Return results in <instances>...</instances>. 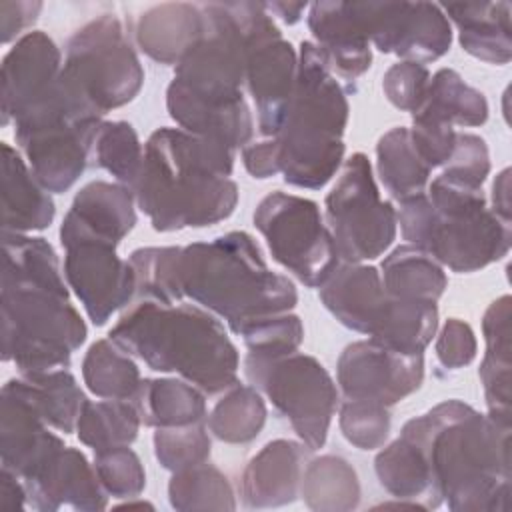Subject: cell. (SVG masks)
<instances>
[{
	"label": "cell",
	"instance_id": "f5cc1de1",
	"mask_svg": "<svg viewBox=\"0 0 512 512\" xmlns=\"http://www.w3.org/2000/svg\"><path fill=\"white\" fill-rule=\"evenodd\" d=\"M28 506V492L24 482L10 470L0 472V510L20 512Z\"/></svg>",
	"mask_w": 512,
	"mask_h": 512
},
{
	"label": "cell",
	"instance_id": "ba28073f",
	"mask_svg": "<svg viewBox=\"0 0 512 512\" xmlns=\"http://www.w3.org/2000/svg\"><path fill=\"white\" fill-rule=\"evenodd\" d=\"M346 94L314 42H302L298 74L282 126L274 136L280 174L296 188H324L344 164Z\"/></svg>",
	"mask_w": 512,
	"mask_h": 512
},
{
	"label": "cell",
	"instance_id": "9a60e30c",
	"mask_svg": "<svg viewBox=\"0 0 512 512\" xmlns=\"http://www.w3.org/2000/svg\"><path fill=\"white\" fill-rule=\"evenodd\" d=\"M64 278L92 324H106L136 294V272L118 256L114 242L94 234L60 228Z\"/></svg>",
	"mask_w": 512,
	"mask_h": 512
},
{
	"label": "cell",
	"instance_id": "d6986e66",
	"mask_svg": "<svg viewBox=\"0 0 512 512\" xmlns=\"http://www.w3.org/2000/svg\"><path fill=\"white\" fill-rule=\"evenodd\" d=\"M0 410L2 468L26 482L64 448V442L48 430L36 408L10 382L2 386Z\"/></svg>",
	"mask_w": 512,
	"mask_h": 512
},
{
	"label": "cell",
	"instance_id": "9c48e42d",
	"mask_svg": "<svg viewBox=\"0 0 512 512\" xmlns=\"http://www.w3.org/2000/svg\"><path fill=\"white\" fill-rule=\"evenodd\" d=\"M16 144L40 184L54 194L76 184L88 166L102 116L62 76L14 122Z\"/></svg>",
	"mask_w": 512,
	"mask_h": 512
},
{
	"label": "cell",
	"instance_id": "8d00e7d4",
	"mask_svg": "<svg viewBox=\"0 0 512 512\" xmlns=\"http://www.w3.org/2000/svg\"><path fill=\"white\" fill-rule=\"evenodd\" d=\"M140 424L142 420L132 400H88L78 416L76 434L82 444L98 452L130 446L138 436Z\"/></svg>",
	"mask_w": 512,
	"mask_h": 512
},
{
	"label": "cell",
	"instance_id": "74e56055",
	"mask_svg": "<svg viewBox=\"0 0 512 512\" xmlns=\"http://www.w3.org/2000/svg\"><path fill=\"white\" fill-rule=\"evenodd\" d=\"M266 422L262 394L250 384H234L214 404L208 416V430L226 444L252 442Z\"/></svg>",
	"mask_w": 512,
	"mask_h": 512
},
{
	"label": "cell",
	"instance_id": "52a82bcc",
	"mask_svg": "<svg viewBox=\"0 0 512 512\" xmlns=\"http://www.w3.org/2000/svg\"><path fill=\"white\" fill-rule=\"evenodd\" d=\"M396 220L408 244L458 274L498 262L512 244L510 222L488 208L482 188L446 174L428 182L424 194L398 202Z\"/></svg>",
	"mask_w": 512,
	"mask_h": 512
},
{
	"label": "cell",
	"instance_id": "f546056e",
	"mask_svg": "<svg viewBox=\"0 0 512 512\" xmlns=\"http://www.w3.org/2000/svg\"><path fill=\"white\" fill-rule=\"evenodd\" d=\"M132 402L142 424L152 428L188 426L206 416L204 392L184 378H144Z\"/></svg>",
	"mask_w": 512,
	"mask_h": 512
},
{
	"label": "cell",
	"instance_id": "681fc988",
	"mask_svg": "<svg viewBox=\"0 0 512 512\" xmlns=\"http://www.w3.org/2000/svg\"><path fill=\"white\" fill-rule=\"evenodd\" d=\"M436 358L442 368L458 370L468 366L476 358V336L468 322L460 318H448L436 338Z\"/></svg>",
	"mask_w": 512,
	"mask_h": 512
},
{
	"label": "cell",
	"instance_id": "8992f818",
	"mask_svg": "<svg viewBox=\"0 0 512 512\" xmlns=\"http://www.w3.org/2000/svg\"><path fill=\"white\" fill-rule=\"evenodd\" d=\"M180 286L184 298L224 320L234 334L258 318L290 312L298 302L294 282L272 272L242 230L182 246Z\"/></svg>",
	"mask_w": 512,
	"mask_h": 512
},
{
	"label": "cell",
	"instance_id": "d6a6232c",
	"mask_svg": "<svg viewBox=\"0 0 512 512\" xmlns=\"http://www.w3.org/2000/svg\"><path fill=\"white\" fill-rule=\"evenodd\" d=\"M300 496L316 512H348L360 502L358 474L348 460L334 454L308 458L302 468Z\"/></svg>",
	"mask_w": 512,
	"mask_h": 512
},
{
	"label": "cell",
	"instance_id": "8fae6325",
	"mask_svg": "<svg viewBox=\"0 0 512 512\" xmlns=\"http://www.w3.org/2000/svg\"><path fill=\"white\" fill-rule=\"evenodd\" d=\"M62 76L100 116L132 102L144 84L142 64L114 14H102L70 36Z\"/></svg>",
	"mask_w": 512,
	"mask_h": 512
},
{
	"label": "cell",
	"instance_id": "2e32d148",
	"mask_svg": "<svg viewBox=\"0 0 512 512\" xmlns=\"http://www.w3.org/2000/svg\"><path fill=\"white\" fill-rule=\"evenodd\" d=\"M354 8L370 44L384 54L428 64L450 50L452 26L438 4L354 2Z\"/></svg>",
	"mask_w": 512,
	"mask_h": 512
},
{
	"label": "cell",
	"instance_id": "f35d334b",
	"mask_svg": "<svg viewBox=\"0 0 512 512\" xmlns=\"http://www.w3.org/2000/svg\"><path fill=\"white\" fill-rule=\"evenodd\" d=\"M168 500L174 510H234L236 498L228 478L212 464L172 472Z\"/></svg>",
	"mask_w": 512,
	"mask_h": 512
},
{
	"label": "cell",
	"instance_id": "4dcf8cb0",
	"mask_svg": "<svg viewBox=\"0 0 512 512\" xmlns=\"http://www.w3.org/2000/svg\"><path fill=\"white\" fill-rule=\"evenodd\" d=\"M8 382L36 408L48 426L64 434L76 430L78 416L88 398L68 368L20 374V378H10Z\"/></svg>",
	"mask_w": 512,
	"mask_h": 512
},
{
	"label": "cell",
	"instance_id": "603a6c76",
	"mask_svg": "<svg viewBox=\"0 0 512 512\" xmlns=\"http://www.w3.org/2000/svg\"><path fill=\"white\" fill-rule=\"evenodd\" d=\"M302 442L278 438L256 452L240 480L242 504L248 508H278L300 496L302 468L308 460Z\"/></svg>",
	"mask_w": 512,
	"mask_h": 512
},
{
	"label": "cell",
	"instance_id": "5bb4252c",
	"mask_svg": "<svg viewBox=\"0 0 512 512\" xmlns=\"http://www.w3.org/2000/svg\"><path fill=\"white\" fill-rule=\"evenodd\" d=\"M298 74V54L262 2H248L246 88L256 104L258 132L274 138L282 126Z\"/></svg>",
	"mask_w": 512,
	"mask_h": 512
},
{
	"label": "cell",
	"instance_id": "7dc6e473",
	"mask_svg": "<svg viewBox=\"0 0 512 512\" xmlns=\"http://www.w3.org/2000/svg\"><path fill=\"white\" fill-rule=\"evenodd\" d=\"M442 174L468 186L482 188L486 176L490 174V154L484 138L470 132H458L454 152Z\"/></svg>",
	"mask_w": 512,
	"mask_h": 512
},
{
	"label": "cell",
	"instance_id": "7a4b0ae2",
	"mask_svg": "<svg viewBox=\"0 0 512 512\" xmlns=\"http://www.w3.org/2000/svg\"><path fill=\"white\" fill-rule=\"evenodd\" d=\"M206 28L174 68L166 110L186 132L244 148L254 132L246 86L248 2L202 4Z\"/></svg>",
	"mask_w": 512,
	"mask_h": 512
},
{
	"label": "cell",
	"instance_id": "ffe728a7",
	"mask_svg": "<svg viewBox=\"0 0 512 512\" xmlns=\"http://www.w3.org/2000/svg\"><path fill=\"white\" fill-rule=\"evenodd\" d=\"M28 506L38 512L70 508L78 512H100L108 506L94 464L72 446H64L36 476L24 482Z\"/></svg>",
	"mask_w": 512,
	"mask_h": 512
},
{
	"label": "cell",
	"instance_id": "6da1fadb",
	"mask_svg": "<svg viewBox=\"0 0 512 512\" xmlns=\"http://www.w3.org/2000/svg\"><path fill=\"white\" fill-rule=\"evenodd\" d=\"M0 310L2 360L20 374L68 368L88 336L60 260L42 236L4 232Z\"/></svg>",
	"mask_w": 512,
	"mask_h": 512
},
{
	"label": "cell",
	"instance_id": "d590c367",
	"mask_svg": "<svg viewBox=\"0 0 512 512\" xmlns=\"http://www.w3.org/2000/svg\"><path fill=\"white\" fill-rule=\"evenodd\" d=\"M82 380L86 388L104 400H132L140 388V368L130 354L110 338L96 340L84 354Z\"/></svg>",
	"mask_w": 512,
	"mask_h": 512
},
{
	"label": "cell",
	"instance_id": "836d02e7",
	"mask_svg": "<svg viewBox=\"0 0 512 512\" xmlns=\"http://www.w3.org/2000/svg\"><path fill=\"white\" fill-rule=\"evenodd\" d=\"M412 116L440 120L450 126H482L488 120V102L456 70L440 68L430 76L426 96Z\"/></svg>",
	"mask_w": 512,
	"mask_h": 512
},
{
	"label": "cell",
	"instance_id": "7bdbcfd3",
	"mask_svg": "<svg viewBox=\"0 0 512 512\" xmlns=\"http://www.w3.org/2000/svg\"><path fill=\"white\" fill-rule=\"evenodd\" d=\"M238 336H242L248 354L272 358L296 352L304 340V326L296 314L282 312L246 324Z\"/></svg>",
	"mask_w": 512,
	"mask_h": 512
},
{
	"label": "cell",
	"instance_id": "f1b7e54d",
	"mask_svg": "<svg viewBox=\"0 0 512 512\" xmlns=\"http://www.w3.org/2000/svg\"><path fill=\"white\" fill-rule=\"evenodd\" d=\"M374 470L380 486L396 500L412 502L422 510L442 504L434 492L428 462L412 440L398 436L384 446L374 460Z\"/></svg>",
	"mask_w": 512,
	"mask_h": 512
},
{
	"label": "cell",
	"instance_id": "f6af8a7d",
	"mask_svg": "<svg viewBox=\"0 0 512 512\" xmlns=\"http://www.w3.org/2000/svg\"><path fill=\"white\" fill-rule=\"evenodd\" d=\"M94 470L108 496L138 498L146 486V472L130 446H116L94 452Z\"/></svg>",
	"mask_w": 512,
	"mask_h": 512
},
{
	"label": "cell",
	"instance_id": "e0dca14e",
	"mask_svg": "<svg viewBox=\"0 0 512 512\" xmlns=\"http://www.w3.org/2000/svg\"><path fill=\"white\" fill-rule=\"evenodd\" d=\"M336 376L348 400L394 406L424 380V354H402L374 340H356L338 356Z\"/></svg>",
	"mask_w": 512,
	"mask_h": 512
},
{
	"label": "cell",
	"instance_id": "f907efd6",
	"mask_svg": "<svg viewBox=\"0 0 512 512\" xmlns=\"http://www.w3.org/2000/svg\"><path fill=\"white\" fill-rule=\"evenodd\" d=\"M42 10V2L28 0H2L0 2V36L4 44H10L18 36L22 38L24 30L30 28Z\"/></svg>",
	"mask_w": 512,
	"mask_h": 512
},
{
	"label": "cell",
	"instance_id": "c3c4849f",
	"mask_svg": "<svg viewBox=\"0 0 512 512\" xmlns=\"http://www.w3.org/2000/svg\"><path fill=\"white\" fill-rule=\"evenodd\" d=\"M410 140L418 152V156L434 170L438 166H446L456 146V128L422 116H412V128H408Z\"/></svg>",
	"mask_w": 512,
	"mask_h": 512
},
{
	"label": "cell",
	"instance_id": "4316f807",
	"mask_svg": "<svg viewBox=\"0 0 512 512\" xmlns=\"http://www.w3.org/2000/svg\"><path fill=\"white\" fill-rule=\"evenodd\" d=\"M448 22L458 28L464 52L488 64H508L512 56V28L508 2H460L442 6Z\"/></svg>",
	"mask_w": 512,
	"mask_h": 512
},
{
	"label": "cell",
	"instance_id": "60d3db41",
	"mask_svg": "<svg viewBox=\"0 0 512 512\" xmlns=\"http://www.w3.org/2000/svg\"><path fill=\"white\" fill-rule=\"evenodd\" d=\"M92 154L96 164L112 174L118 184L134 190L144 164V148L130 122H102Z\"/></svg>",
	"mask_w": 512,
	"mask_h": 512
},
{
	"label": "cell",
	"instance_id": "ab89813d",
	"mask_svg": "<svg viewBox=\"0 0 512 512\" xmlns=\"http://www.w3.org/2000/svg\"><path fill=\"white\" fill-rule=\"evenodd\" d=\"M180 254L182 246L136 248L128 258L136 272V294L160 304L182 302Z\"/></svg>",
	"mask_w": 512,
	"mask_h": 512
},
{
	"label": "cell",
	"instance_id": "e575fe53",
	"mask_svg": "<svg viewBox=\"0 0 512 512\" xmlns=\"http://www.w3.org/2000/svg\"><path fill=\"white\" fill-rule=\"evenodd\" d=\"M376 172L384 188L398 202L424 194L432 168L418 156L406 126H396L376 144Z\"/></svg>",
	"mask_w": 512,
	"mask_h": 512
},
{
	"label": "cell",
	"instance_id": "44dd1931",
	"mask_svg": "<svg viewBox=\"0 0 512 512\" xmlns=\"http://www.w3.org/2000/svg\"><path fill=\"white\" fill-rule=\"evenodd\" d=\"M320 300L342 326L370 338L384 322L392 294L386 292L374 266L340 262L320 286Z\"/></svg>",
	"mask_w": 512,
	"mask_h": 512
},
{
	"label": "cell",
	"instance_id": "7402d4cb",
	"mask_svg": "<svg viewBox=\"0 0 512 512\" xmlns=\"http://www.w3.org/2000/svg\"><path fill=\"white\" fill-rule=\"evenodd\" d=\"M308 30L334 76L356 80L370 68L372 48L354 2L310 4Z\"/></svg>",
	"mask_w": 512,
	"mask_h": 512
},
{
	"label": "cell",
	"instance_id": "3957f363",
	"mask_svg": "<svg viewBox=\"0 0 512 512\" xmlns=\"http://www.w3.org/2000/svg\"><path fill=\"white\" fill-rule=\"evenodd\" d=\"M400 436L424 454L432 486L452 512H504L510 496V426L462 400L408 420Z\"/></svg>",
	"mask_w": 512,
	"mask_h": 512
},
{
	"label": "cell",
	"instance_id": "83f0119b",
	"mask_svg": "<svg viewBox=\"0 0 512 512\" xmlns=\"http://www.w3.org/2000/svg\"><path fill=\"white\" fill-rule=\"evenodd\" d=\"M486 352L478 368L488 416L510 426V296L496 298L484 312Z\"/></svg>",
	"mask_w": 512,
	"mask_h": 512
},
{
	"label": "cell",
	"instance_id": "484cf974",
	"mask_svg": "<svg viewBox=\"0 0 512 512\" xmlns=\"http://www.w3.org/2000/svg\"><path fill=\"white\" fill-rule=\"evenodd\" d=\"M206 28L202 4L168 2L152 6L136 22L140 50L160 64H178Z\"/></svg>",
	"mask_w": 512,
	"mask_h": 512
},
{
	"label": "cell",
	"instance_id": "816d5d0a",
	"mask_svg": "<svg viewBox=\"0 0 512 512\" xmlns=\"http://www.w3.org/2000/svg\"><path fill=\"white\" fill-rule=\"evenodd\" d=\"M242 164L252 178L264 180L280 174V150L276 138L248 142L242 148Z\"/></svg>",
	"mask_w": 512,
	"mask_h": 512
},
{
	"label": "cell",
	"instance_id": "d4e9b609",
	"mask_svg": "<svg viewBox=\"0 0 512 512\" xmlns=\"http://www.w3.org/2000/svg\"><path fill=\"white\" fill-rule=\"evenodd\" d=\"M2 230L30 234L52 224L56 206L26 160L2 142Z\"/></svg>",
	"mask_w": 512,
	"mask_h": 512
},
{
	"label": "cell",
	"instance_id": "db71d44e",
	"mask_svg": "<svg viewBox=\"0 0 512 512\" xmlns=\"http://www.w3.org/2000/svg\"><path fill=\"white\" fill-rule=\"evenodd\" d=\"M490 210L502 220L510 222V168H504L492 184V206Z\"/></svg>",
	"mask_w": 512,
	"mask_h": 512
},
{
	"label": "cell",
	"instance_id": "277c9868",
	"mask_svg": "<svg viewBox=\"0 0 512 512\" xmlns=\"http://www.w3.org/2000/svg\"><path fill=\"white\" fill-rule=\"evenodd\" d=\"M232 170L234 148L182 128H158L146 140L132 192L154 230L204 228L226 220L238 204Z\"/></svg>",
	"mask_w": 512,
	"mask_h": 512
},
{
	"label": "cell",
	"instance_id": "5b68a950",
	"mask_svg": "<svg viewBox=\"0 0 512 512\" xmlns=\"http://www.w3.org/2000/svg\"><path fill=\"white\" fill-rule=\"evenodd\" d=\"M108 338L148 368L178 374L208 396L238 384V350L220 318L198 304L140 298Z\"/></svg>",
	"mask_w": 512,
	"mask_h": 512
},
{
	"label": "cell",
	"instance_id": "11a10c76",
	"mask_svg": "<svg viewBox=\"0 0 512 512\" xmlns=\"http://www.w3.org/2000/svg\"><path fill=\"white\" fill-rule=\"evenodd\" d=\"M266 10L270 14H276L286 24H296L302 18V14L308 10V4L306 2H298V4L272 2V4H266Z\"/></svg>",
	"mask_w": 512,
	"mask_h": 512
},
{
	"label": "cell",
	"instance_id": "7c38bea8",
	"mask_svg": "<svg viewBox=\"0 0 512 512\" xmlns=\"http://www.w3.org/2000/svg\"><path fill=\"white\" fill-rule=\"evenodd\" d=\"M326 226L340 262L362 264L382 256L394 242L396 208L380 198L372 164L354 152L344 160L340 176L324 200Z\"/></svg>",
	"mask_w": 512,
	"mask_h": 512
},
{
	"label": "cell",
	"instance_id": "ac0fdd59",
	"mask_svg": "<svg viewBox=\"0 0 512 512\" xmlns=\"http://www.w3.org/2000/svg\"><path fill=\"white\" fill-rule=\"evenodd\" d=\"M62 72V54L42 30L26 32L2 58V124L14 122L50 92Z\"/></svg>",
	"mask_w": 512,
	"mask_h": 512
},
{
	"label": "cell",
	"instance_id": "4fadbf2b",
	"mask_svg": "<svg viewBox=\"0 0 512 512\" xmlns=\"http://www.w3.org/2000/svg\"><path fill=\"white\" fill-rule=\"evenodd\" d=\"M254 226L272 258L308 288H320L340 266L332 234L310 198L274 190L258 202Z\"/></svg>",
	"mask_w": 512,
	"mask_h": 512
},
{
	"label": "cell",
	"instance_id": "cb8c5ba5",
	"mask_svg": "<svg viewBox=\"0 0 512 512\" xmlns=\"http://www.w3.org/2000/svg\"><path fill=\"white\" fill-rule=\"evenodd\" d=\"M134 192L118 182L94 180L82 186L62 220V230H78L120 244L134 228Z\"/></svg>",
	"mask_w": 512,
	"mask_h": 512
},
{
	"label": "cell",
	"instance_id": "ee69618b",
	"mask_svg": "<svg viewBox=\"0 0 512 512\" xmlns=\"http://www.w3.org/2000/svg\"><path fill=\"white\" fill-rule=\"evenodd\" d=\"M338 426L342 436L358 450L382 448L390 434V410L370 400H344Z\"/></svg>",
	"mask_w": 512,
	"mask_h": 512
},
{
	"label": "cell",
	"instance_id": "bcb514c9",
	"mask_svg": "<svg viewBox=\"0 0 512 512\" xmlns=\"http://www.w3.org/2000/svg\"><path fill=\"white\" fill-rule=\"evenodd\" d=\"M428 82L430 72L424 64L400 60L386 70L382 78V90L394 108L412 114L422 104Z\"/></svg>",
	"mask_w": 512,
	"mask_h": 512
},
{
	"label": "cell",
	"instance_id": "1f68e13d",
	"mask_svg": "<svg viewBox=\"0 0 512 512\" xmlns=\"http://www.w3.org/2000/svg\"><path fill=\"white\" fill-rule=\"evenodd\" d=\"M382 284L388 294L406 300L438 302L448 288V276L428 252L402 244L382 260Z\"/></svg>",
	"mask_w": 512,
	"mask_h": 512
},
{
	"label": "cell",
	"instance_id": "b9f144b4",
	"mask_svg": "<svg viewBox=\"0 0 512 512\" xmlns=\"http://www.w3.org/2000/svg\"><path fill=\"white\" fill-rule=\"evenodd\" d=\"M152 442L156 460L170 472L208 462L212 448L210 436L202 422L174 428H156Z\"/></svg>",
	"mask_w": 512,
	"mask_h": 512
},
{
	"label": "cell",
	"instance_id": "30bf717a",
	"mask_svg": "<svg viewBox=\"0 0 512 512\" xmlns=\"http://www.w3.org/2000/svg\"><path fill=\"white\" fill-rule=\"evenodd\" d=\"M244 374L290 422L310 452L326 444L338 408V388L320 360L298 350L272 358L248 354Z\"/></svg>",
	"mask_w": 512,
	"mask_h": 512
}]
</instances>
